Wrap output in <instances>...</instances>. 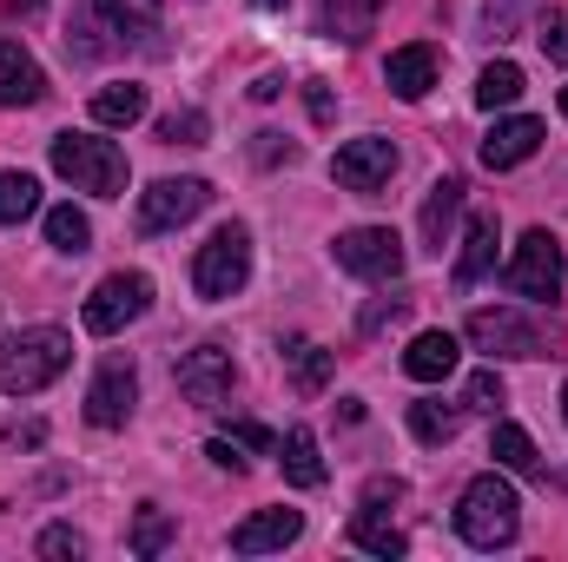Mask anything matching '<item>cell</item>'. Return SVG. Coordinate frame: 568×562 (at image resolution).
<instances>
[{
    "instance_id": "6da1fadb",
    "label": "cell",
    "mask_w": 568,
    "mask_h": 562,
    "mask_svg": "<svg viewBox=\"0 0 568 562\" xmlns=\"http://www.w3.org/2000/svg\"><path fill=\"white\" fill-rule=\"evenodd\" d=\"M67 364H73V338H67L60 324H27V331H13V338L0 344V391H7V398H33V391H47Z\"/></svg>"
},
{
    "instance_id": "7a4b0ae2",
    "label": "cell",
    "mask_w": 568,
    "mask_h": 562,
    "mask_svg": "<svg viewBox=\"0 0 568 562\" xmlns=\"http://www.w3.org/2000/svg\"><path fill=\"white\" fill-rule=\"evenodd\" d=\"M516 530H523V503H516V490H509L496 470H483V476L456 496V536H463L469 550H509Z\"/></svg>"
},
{
    "instance_id": "3957f363",
    "label": "cell",
    "mask_w": 568,
    "mask_h": 562,
    "mask_svg": "<svg viewBox=\"0 0 568 562\" xmlns=\"http://www.w3.org/2000/svg\"><path fill=\"white\" fill-rule=\"evenodd\" d=\"M53 172L73 192H93V199H120L126 192V152L113 140H93V133H60L53 140Z\"/></svg>"
},
{
    "instance_id": "277c9868",
    "label": "cell",
    "mask_w": 568,
    "mask_h": 562,
    "mask_svg": "<svg viewBox=\"0 0 568 562\" xmlns=\"http://www.w3.org/2000/svg\"><path fill=\"white\" fill-rule=\"evenodd\" d=\"M245 279H252V232L245 225H219L199 245V259H192V291L205 304H225V298L245 291Z\"/></svg>"
},
{
    "instance_id": "5b68a950",
    "label": "cell",
    "mask_w": 568,
    "mask_h": 562,
    "mask_svg": "<svg viewBox=\"0 0 568 562\" xmlns=\"http://www.w3.org/2000/svg\"><path fill=\"white\" fill-rule=\"evenodd\" d=\"M145 304H152V279H145V272H113V279L93 284V298L80 304V318H87L93 338H113V331H126L133 318H145Z\"/></svg>"
},
{
    "instance_id": "8992f818",
    "label": "cell",
    "mask_w": 568,
    "mask_h": 562,
    "mask_svg": "<svg viewBox=\"0 0 568 562\" xmlns=\"http://www.w3.org/2000/svg\"><path fill=\"white\" fill-rule=\"evenodd\" d=\"M503 284L516 291V298H556L562 291V239L556 232H523V245H516V259L503 265Z\"/></svg>"
},
{
    "instance_id": "52a82bcc",
    "label": "cell",
    "mask_w": 568,
    "mask_h": 562,
    "mask_svg": "<svg viewBox=\"0 0 568 562\" xmlns=\"http://www.w3.org/2000/svg\"><path fill=\"white\" fill-rule=\"evenodd\" d=\"M331 259L351 272V279H404V239L390 225H357V232H337Z\"/></svg>"
},
{
    "instance_id": "ba28073f",
    "label": "cell",
    "mask_w": 568,
    "mask_h": 562,
    "mask_svg": "<svg viewBox=\"0 0 568 562\" xmlns=\"http://www.w3.org/2000/svg\"><path fill=\"white\" fill-rule=\"evenodd\" d=\"M390 172H397V145L377 140V133L337 145V159H331V179H337L344 192H357V199H377V192L390 185Z\"/></svg>"
},
{
    "instance_id": "9c48e42d",
    "label": "cell",
    "mask_w": 568,
    "mask_h": 562,
    "mask_svg": "<svg viewBox=\"0 0 568 562\" xmlns=\"http://www.w3.org/2000/svg\"><path fill=\"white\" fill-rule=\"evenodd\" d=\"M205 205H212V185L205 179H159V185L140 192V232H179Z\"/></svg>"
},
{
    "instance_id": "30bf717a",
    "label": "cell",
    "mask_w": 568,
    "mask_h": 562,
    "mask_svg": "<svg viewBox=\"0 0 568 562\" xmlns=\"http://www.w3.org/2000/svg\"><path fill=\"white\" fill-rule=\"evenodd\" d=\"M133 404H140V371H133V358H106V364L93 371V384H87V423L120 430V423L133 418Z\"/></svg>"
},
{
    "instance_id": "8fae6325",
    "label": "cell",
    "mask_w": 568,
    "mask_h": 562,
    "mask_svg": "<svg viewBox=\"0 0 568 562\" xmlns=\"http://www.w3.org/2000/svg\"><path fill=\"white\" fill-rule=\"evenodd\" d=\"M463 338L476 351H489V358H542V331L529 318H516V311H469Z\"/></svg>"
},
{
    "instance_id": "7c38bea8",
    "label": "cell",
    "mask_w": 568,
    "mask_h": 562,
    "mask_svg": "<svg viewBox=\"0 0 568 562\" xmlns=\"http://www.w3.org/2000/svg\"><path fill=\"white\" fill-rule=\"evenodd\" d=\"M179 391H185V404H199V411H212V404H225L232 398V351L225 344H199V351H185L179 358Z\"/></svg>"
},
{
    "instance_id": "4fadbf2b",
    "label": "cell",
    "mask_w": 568,
    "mask_h": 562,
    "mask_svg": "<svg viewBox=\"0 0 568 562\" xmlns=\"http://www.w3.org/2000/svg\"><path fill=\"white\" fill-rule=\"evenodd\" d=\"M536 145H542V120H529V113H516V120H496L489 133H483V165L489 172H509V165H523V159H536Z\"/></svg>"
},
{
    "instance_id": "5bb4252c",
    "label": "cell",
    "mask_w": 568,
    "mask_h": 562,
    "mask_svg": "<svg viewBox=\"0 0 568 562\" xmlns=\"http://www.w3.org/2000/svg\"><path fill=\"white\" fill-rule=\"evenodd\" d=\"M297 536H304V516L297 510H258V516H245L232 530V550L239 556H272V550H291Z\"/></svg>"
},
{
    "instance_id": "9a60e30c",
    "label": "cell",
    "mask_w": 568,
    "mask_h": 562,
    "mask_svg": "<svg viewBox=\"0 0 568 562\" xmlns=\"http://www.w3.org/2000/svg\"><path fill=\"white\" fill-rule=\"evenodd\" d=\"M47 100V73L20 40H0V107H40Z\"/></svg>"
},
{
    "instance_id": "2e32d148",
    "label": "cell",
    "mask_w": 568,
    "mask_h": 562,
    "mask_svg": "<svg viewBox=\"0 0 568 562\" xmlns=\"http://www.w3.org/2000/svg\"><path fill=\"white\" fill-rule=\"evenodd\" d=\"M384 80H390V93H397V100H424L429 87H436V47H429V40L397 47V53L384 60Z\"/></svg>"
},
{
    "instance_id": "e0dca14e",
    "label": "cell",
    "mask_w": 568,
    "mask_h": 562,
    "mask_svg": "<svg viewBox=\"0 0 568 562\" xmlns=\"http://www.w3.org/2000/svg\"><path fill=\"white\" fill-rule=\"evenodd\" d=\"M496 245H503V232H496V212H469L463 259H456V291H469L476 279H489V272H496Z\"/></svg>"
},
{
    "instance_id": "ac0fdd59",
    "label": "cell",
    "mask_w": 568,
    "mask_h": 562,
    "mask_svg": "<svg viewBox=\"0 0 568 562\" xmlns=\"http://www.w3.org/2000/svg\"><path fill=\"white\" fill-rule=\"evenodd\" d=\"M456 212H463V179H456V172H443V179L429 185V199H424V219H417V232H424V252H436V259H443Z\"/></svg>"
},
{
    "instance_id": "d6986e66",
    "label": "cell",
    "mask_w": 568,
    "mask_h": 562,
    "mask_svg": "<svg viewBox=\"0 0 568 562\" xmlns=\"http://www.w3.org/2000/svg\"><path fill=\"white\" fill-rule=\"evenodd\" d=\"M456 358H463V344H456L449 331H417L410 351H404V371H410L417 384H443V378L456 371Z\"/></svg>"
},
{
    "instance_id": "ffe728a7",
    "label": "cell",
    "mask_w": 568,
    "mask_h": 562,
    "mask_svg": "<svg viewBox=\"0 0 568 562\" xmlns=\"http://www.w3.org/2000/svg\"><path fill=\"white\" fill-rule=\"evenodd\" d=\"M284 364H291V391H297V398H317V391L331 384V371H337V351H324V344L297 338V344L284 351Z\"/></svg>"
},
{
    "instance_id": "44dd1931",
    "label": "cell",
    "mask_w": 568,
    "mask_h": 562,
    "mask_svg": "<svg viewBox=\"0 0 568 562\" xmlns=\"http://www.w3.org/2000/svg\"><path fill=\"white\" fill-rule=\"evenodd\" d=\"M278 463H284V483H297V490H317L331 470H324V456H317V436L311 430H291L278 436Z\"/></svg>"
},
{
    "instance_id": "7402d4cb",
    "label": "cell",
    "mask_w": 568,
    "mask_h": 562,
    "mask_svg": "<svg viewBox=\"0 0 568 562\" xmlns=\"http://www.w3.org/2000/svg\"><path fill=\"white\" fill-rule=\"evenodd\" d=\"M523 87H529V80H523V67H516V60H489V67H483V80H476V107H483V113L516 107V100H523Z\"/></svg>"
},
{
    "instance_id": "603a6c76",
    "label": "cell",
    "mask_w": 568,
    "mask_h": 562,
    "mask_svg": "<svg viewBox=\"0 0 568 562\" xmlns=\"http://www.w3.org/2000/svg\"><path fill=\"white\" fill-rule=\"evenodd\" d=\"M489 456H496L503 470H516V476H542V456H536V443H529V430H523V423H496Z\"/></svg>"
},
{
    "instance_id": "cb8c5ba5",
    "label": "cell",
    "mask_w": 568,
    "mask_h": 562,
    "mask_svg": "<svg viewBox=\"0 0 568 562\" xmlns=\"http://www.w3.org/2000/svg\"><path fill=\"white\" fill-rule=\"evenodd\" d=\"M93 120H100V127H133V120H145V87H133V80L100 87V93H93Z\"/></svg>"
},
{
    "instance_id": "d4e9b609",
    "label": "cell",
    "mask_w": 568,
    "mask_h": 562,
    "mask_svg": "<svg viewBox=\"0 0 568 562\" xmlns=\"http://www.w3.org/2000/svg\"><path fill=\"white\" fill-rule=\"evenodd\" d=\"M47 245L67 252V259L93 252V225H87V212H80V205H53V212H47Z\"/></svg>"
},
{
    "instance_id": "484cf974",
    "label": "cell",
    "mask_w": 568,
    "mask_h": 562,
    "mask_svg": "<svg viewBox=\"0 0 568 562\" xmlns=\"http://www.w3.org/2000/svg\"><path fill=\"white\" fill-rule=\"evenodd\" d=\"M351 543L357 550H371V556H404L410 543H404V530L397 523H384V510H357L351 516Z\"/></svg>"
},
{
    "instance_id": "4316f807",
    "label": "cell",
    "mask_w": 568,
    "mask_h": 562,
    "mask_svg": "<svg viewBox=\"0 0 568 562\" xmlns=\"http://www.w3.org/2000/svg\"><path fill=\"white\" fill-rule=\"evenodd\" d=\"M377 13H384V0H324V20H331V33L337 40H364L371 27H377Z\"/></svg>"
},
{
    "instance_id": "83f0119b",
    "label": "cell",
    "mask_w": 568,
    "mask_h": 562,
    "mask_svg": "<svg viewBox=\"0 0 568 562\" xmlns=\"http://www.w3.org/2000/svg\"><path fill=\"white\" fill-rule=\"evenodd\" d=\"M40 212V185L33 172H0V225H20Z\"/></svg>"
},
{
    "instance_id": "f1b7e54d",
    "label": "cell",
    "mask_w": 568,
    "mask_h": 562,
    "mask_svg": "<svg viewBox=\"0 0 568 562\" xmlns=\"http://www.w3.org/2000/svg\"><path fill=\"white\" fill-rule=\"evenodd\" d=\"M172 536H179V523L159 503H140V516H133V556H159Z\"/></svg>"
},
{
    "instance_id": "f546056e",
    "label": "cell",
    "mask_w": 568,
    "mask_h": 562,
    "mask_svg": "<svg viewBox=\"0 0 568 562\" xmlns=\"http://www.w3.org/2000/svg\"><path fill=\"white\" fill-rule=\"evenodd\" d=\"M93 13H106L113 33H133V27H152L159 20V0H87Z\"/></svg>"
},
{
    "instance_id": "4dcf8cb0",
    "label": "cell",
    "mask_w": 568,
    "mask_h": 562,
    "mask_svg": "<svg viewBox=\"0 0 568 562\" xmlns=\"http://www.w3.org/2000/svg\"><path fill=\"white\" fill-rule=\"evenodd\" d=\"M410 430H417L424 443H449V436H456V411L436 404V398H424V404H410Z\"/></svg>"
},
{
    "instance_id": "1f68e13d",
    "label": "cell",
    "mask_w": 568,
    "mask_h": 562,
    "mask_svg": "<svg viewBox=\"0 0 568 562\" xmlns=\"http://www.w3.org/2000/svg\"><path fill=\"white\" fill-rule=\"evenodd\" d=\"M159 140L165 145H205V113H199V107H172V113L159 120Z\"/></svg>"
},
{
    "instance_id": "d6a6232c",
    "label": "cell",
    "mask_w": 568,
    "mask_h": 562,
    "mask_svg": "<svg viewBox=\"0 0 568 562\" xmlns=\"http://www.w3.org/2000/svg\"><path fill=\"white\" fill-rule=\"evenodd\" d=\"M463 398H469V411H496V404H503V378H496V371H476Z\"/></svg>"
},
{
    "instance_id": "836d02e7",
    "label": "cell",
    "mask_w": 568,
    "mask_h": 562,
    "mask_svg": "<svg viewBox=\"0 0 568 562\" xmlns=\"http://www.w3.org/2000/svg\"><path fill=\"white\" fill-rule=\"evenodd\" d=\"M40 556H87V536L67 530V523H53V530L40 536Z\"/></svg>"
},
{
    "instance_id": "e575fe53",
    "label": "cell",
    "mask_w": 568,
    "mask_h": 562,
    "mask_svg": "<svg viewBox=\"0 0 568 562\" xmlns=\"http://www.w3.org/2000/svg\"><path fill=\"white\" fill-rule=\"evenodd\" d=\"M232 443H245V450H258V456H278V436H272L265 423H252V418L232 423Z\"/></svg>"
},
{
    "instance_id": "d590c367",
    "label": "cell",
    "mask_w": 568,
    "mask_h": 562,
    "mask_svg": "<svg viewBox=\"0 0 568 562\" xmlns=\"http://www.w3.org/2000/svg\"><path fill=\"white\" fill-rule=\"evenodd\" d=\"M536 40H542V53H549V60H556V67H568V13H549V20H542V33H536Z\"/></svg>"
},
{
    "instance_id": "8d00e7d4",
    "label": "cell",
    "mask_w": 568,
    "mask_h": 562,
    "mask_svg": "<svg viewBox=\"0 0 568 562\" xmlns=\"http://www.w3.org/2000/svg\"><path fill=\"white\" fill-rule=\"evenodd\" d=\"M0 443H7V450H40V443H47V423H40V418L7 423V430H0Z\"/></svg>"
},
{
    "instance_id": "74e56055",
    "label": "cell",
    "mask_w": 568,
    "mask_h": 562,
    "mask_svg": "<svg viewBox=\"0 0 568 562\" xmlns=\"http://www.w3.org/2000/svg\"><path fill=\"white\" fill-rule=\"evenodd\" d=\"M384 503H404V483L397 476H371L364 483V510H384Z\"/></svg>"
},
{
    "instance_id": "f35d334b",
    "label": "cell",
    "mask_w": 568,
    "mask_h": 562,
    "mask_svg": "<svg viewBox=\"0 0 568 562\" xmlns=\"http://www.w3.org/2000/svg\"><path fill=\"white\" fill-rule=\"evenodd\" d=\"M205 456H212L219 470H232V476L245 470V456H239V443H232V436H212V443H205Z\"/></svg>"
},
{
    "instance_id": "ab89813d",
    "label": "cell",
    "mask_w": 568,
    "mask_h": 562,
    "mask_svg": "<svg viewBox=\"0 0 568 562\" xmlns=\"http://www.w3.org/2000/svg\"><path fill=\"white\" fill-rule=\"evenodd\" d=\"M331 113H337V100H331V87H317V80H311V120H331Z\"/></svg>"
},
{
    "instance_id": "60d3db41",
    "label": "cell",
    "mask_w": 568,
    "mask_h": 562,
    "mask_svg": "<svg viewBox=\"0 0 568 562\" xmlns=\"http://www.w3.org/2000/svg\"><path fill=\"white\" fill-rule=\"evenodd\" d=\"M278 93H284V80H278V73H265V80L252 87V100H278Z\"/></svg>"
},
{
    "instance_id": "b9f144b4",
    "label": "cell",
    "mask_w": 568,
    "mask_h": 562,
    "mask_svg": "<svg viewBox=\"0 0 568 562\" xmlns=\"http://www.w3.org/2000/svg\"><path fill=\"white\" fill-rule=\"evenodd\" d=\"M7 7H13V13H33V7H40V0H7Z\"/></svg>"
},
{
    "instance_id": "7bdbcfd3",
    "label": "cell",
    "mask_w": 568,
    "mask_h": 562,
    "mask_svg": "<svg viewBox=\"0 0 568 562\" xmlns=\"http://www.w3.org/2000/svg\"><path fill=\"white\" fill-rule=\"evenodd\" d=\"M252 7H265V13H278V7H291V0H252Z\"/></svg>"
},
{
    "instance_id": "ee69618b",
    "label": "cell",
    "mask_w": 568,
    "mask_h": 562,
    "mask_svg": "<svg viewBox=\"0 0 568 562\" xmlns=\"http://www.w3.org/2000/svg\"><path fill=\"white\" fill-rule=\"evenodd\" d=\"M562 418H568V384H562Z\"/></svg>"
},
{
    "instance_id": "f6af8a7d",
    "label": "cell",
    "mask_w": 568,
    "mask_h": 562,
    "mask_svg": "<svg viewBox=\"0 0 568 562\" xmlns=\"http://www.w3.org/2000/svg\"><path fill=\"white\" fill-rule=\"evenodd\" d=\"M562 113H568V87H562Z\"/></svg>"
}]
</instances>
